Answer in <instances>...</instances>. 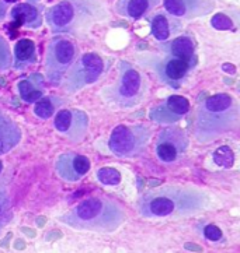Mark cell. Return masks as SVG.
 Returning a JSON list of instances; mask_svg holds the SVG:
<instances>
[{
	"label": "cell",
	"instance_id": "obj_1",
	"mask_svg": "<svg viewBox=\"0 0 240 253\" xmlns=\"http://www.w3.org/2000/svg\"><path fill=\"white\" fill-rule=\"evenodd\" d=\"M240 106L238 99L218 92L199 102L194 111L192 136L199 144H209L231 134L239 127Z\"/></svg>",
	"mask_w": 240,
	"mask_h": 253
},
{
	"label": "cell",
	"instance_id": "obj_2",
	"mask_svg": "<svg viewBox=\"0 0 240 253\" xmlns=\"http://www.w3.org/2000/svg\"><path fill=\"white\" fill-rule=\"evenodd\" d=\"M208 206L204 190L191 186H160L145 192L138 202L142 217L163 218L172 215H191Z\"/></svg>",
	"mask_w": 240,
	"mask_h": 253
},
{
	"label": "cell",
	"instance_id": "obj_3",
	"mask_svg": "<svg viewBox=\"0 0 240 253\" xmlns=\"http://www.w3.org/2000/svg\"><path fill=\"white\" fill-rule=\"evenodd\" d=\"M107 17V8L99 0H60L44 13L51 31L60 35H80Z\"/></svg>",
	"mask_w": 240,
	"mask_h": 253
},
{
	"label": "cell",
	"instance_id": "obj_4",
	"mask_svg": "<svg viewBox=\"0 0 240 253\" xmlns=\"http://www.w3.org/2000/svg\"><path fill=\"white\" fill-rule=\"evenodd\" d=\"M59 220L70 228L97 232H113L125 221V211L120 204L107 197L86 199L62 215Z\"/></svg>",
	"mask_w": 240,
	"mask_h": 253
},
{
	"label": "cell",
	"instance_id": "obj_5",
	"mask_svg": "<svg viewBox=\"0 0 240 253\" xmlns=\"http://www.w3.org/2000/svg\"><path fill=\"white\" fill-rule=\"evenodd\" d=\"M149 83L138 67L126 60L118 62L116 83L103 90V98L117 109L135 108L146 97Z\"/></svg>",
	"mask_w": 240,
	"mask_h": 253
},
{
	"label": "cell",
	"instance_id": "obj_6",
	"mask_svg": "<svg viewBox=\"0 0 240 253\" xmlns=\"http://www.w3.org/2000/svg\"><path fill=\"white\" fill-rule=\"evenodd\" d=\"M139 63L143 67L149 69L158 79V82L173 90H179L188 79L191 72L197 67L198 60H185L165 53H150L139 57Z\"/></svg>",
	"mask_w": 240,
	"mask_h": 253
},
{
	"label": "cell",
	"instance_id": "obj_7",
	"mask_svg": "<svg viewBox=\"0 0 240 253\" xmlns=\"http://www.w3.org/2000/svg\"><path fill=\"white\" fill-rule=\"evenodd\" d=\"M153 130L145 125H118L108 139V150L117 158H135L148 148Z\"/></svg>",
	"mask_w": 240,
	"mask_h": 253
},
{
	"label": "cell",
	"instance_id": "obj_8",
	"mask_svg": "<svg viewBox=\"0 0 240 253\" xmlns=\"http://www.w3.org/2000/svg\"><path fill=\"white\" fill-rule=\"evenodd\" d=\"M110 63H106L104 57L99 53L87 52L83 53L73 62L65 74L60 87L69 94H76L83 88L97 83L107 72Z\"/></svg>",
	"mask_w": 240,
	"mask_h": 253
},
{
	"label": "cell",
	"instance_id": "obj_9",
	"mask_svg": "<svg viewBox=\"0 0 240 253\" xmlns=\"http://www.w3.org/2000/svg\"><path fill=\"white\" fill-rule=\"evenodd\" d=\"M77 59V46L66 37H54L45 52V80L59 87L65 74Z\"/></svg>",
	"mask_w": 240,
	"mask_h": 253
},
{
	"label": "cell",
	"instance_id": "obj_10",
	"mask_svg": "<svg viewBox=\"0 0 240 253\" xmlns=\"http://www.w3.org/2000/svg\"><path fill=\"white\" fill-rule=\"evenodd\" d=\"M190 147V139L185 130L177 126H169L158 133L155 143V153L162 164L179 163L187 154Z\"/></svg>",
	"mask_w": 240,
	"mask_h": 253
},
{
	"label": "cell",
	"instance_id": "obj_11",
	"mask_svg": "<svg viewBox=\"0 0 240 253\" xmlns=\"http://www.w3.org/2000/svg\"><path fill=\"white\" fill-rule=\"evenodd\" d=\"M54 127L70 143H82L89 133V116L80 109H59L54 115Z\"/></svg>",
	"mask_w": 240,
	"mask_h": 253
},
{
	"label": "cell",
	"instance_id": "obj_12",
	"mask_svg": "<svg viewBox=\"0 0 240 253\" xmlns=\"http://www.w3.org/2000/svg\"><path fill=\"white\" fill-rule=\"evenodd\" d=\"M190 101L182 95H170L149 109V119L159 125H173L185 118Z\"/></svg>",
	"mask_w": 240,
	"mask_h": 253
},
{
	"label": "cell",
	"instance_id": "obj_13",
	"mask_svg": "<svg viewBox=\"0 0 240 253\" xmlns=\"http://www.w3.org/2000/svg\"><path fill=\"white\" fill-rule=\"evenodd\" d=\"M215 3V0H163V7L174 18L194 20L211 14Z\"/></svg>",
	"mask_w": 240,
	"mask_h": 253
},
{
	"label": "cell",
	"instance_id": "obj_14",
	"mask_svg": "<svg viewBox=\"0 0 240 253\" xmlns=\"http://www.w3.org/2000/svg\"><path fill=\"white\" fill-rule=\"evenodd\" d=\"M90 171V160L77 153H63L55 161V172L60 179L75 183Z\"/></svg>",
	"mask_w": 240,
	"mask_h": 253
},
{
	"label": "cell",
	"instance_id": "obj_15",
	"mask_svg": "<svg viewBox=\"0 0 240 253\" xmlns=\"http://www.w3.org/2000/svg\"><path fill=\"white\" fill-rule=\"evenodd\" d=\"M10 16L28 30H40L44 23V4L40 0H25L11 8Z\"/></svg>",
	"mask_w": 240,
	"mask_h": 253
},
{
	"label": "cell",
	"instance_id": "obj_16",
	"mask_svg": "<svg viewBox=\"0 0 240 253\" xmlns=\"http://www.w3.org/2000/svg\"><path fill=\"white\" fill-rule=\"evenodd\" d=\"M23 133L17 122L0 108V155L8 154L20 144Z\"/></svg>",
	"mask_w": 240,
	"mask_h": 253
},
{
	"label": "cell",
	"instance_id": "obj_17",
	"mask_svg": "<svg viewBox=\"0 0 240 253\" xmlns=\"http://www.w3.org/2000/svg\"><path fill=\"white\" fill-rule=\"evenodd\" d=\"M162 0H117L116 11L118 16L138 21L158 7Z\"/></svg>",
	"mask_w": 240,
	"mask_h": 253
},
{
	"label": "cell",
	"instance_id": "obj_18",
	"mask_svg": "<svg viewBox=\"0 0 240 253\" xmlns=\"http://www.w3.org/2000/svg\"><path fill=\"white\" fill-rule=\"evenodd\" d=\"M158 48L165 55L180 57V59H185V60H198L195 42L190 35H180V37H176L172 41L160 42Z\"/></svg>",
	"mask_w": 240,
	"mask_h": 253
},
{
	"label": "cell",
	"instance_id": "obj_19",
	"mask_svg": "<svg viewBox=\"0 0 240 253\" xmlns=\"http://www.w3.org/2000/svg\"><path fill=\"white\" fill-rule=\"evenodd\" d=\"M37 63V46L31 40L21 38L16 42L11 53V67L18 72H24L25 69Z\"/></svg>",
	"mask_w": 240,
	"mask_h": 253
},
{
	"label": "cell",
	"instance_id": "obj_20",
	"mask_svg": "<svg viewBox=\"0 0 240 253\" xmlns=\"http://www.w3.org/2000/svg\"><path fill=\"white\" fill-rule=\"evenodd\" d=\"M20 98L27 104H35L45 94V77L40 73H33L17 84Z\"/></svg>",
	"mask_w": 240,
	"mask_h": 253
},
{
	"label": "cell",
	"instance_id": "obj_21",
	"mask_svg": "<svg viewBox=\"0 0 240 253\" xmlns=\"http://www.w3.org/2000/svg\"><path fill=\"white\" fill-rule=\"evenodd\" d=\"M66 104V99L58 97V95H47L38 99L34 105V114L40 119H50L58 112L62 106Z\"/></svg>",
	"mask_w": 240,
	"mask_h": 253
},
{
	"label": "cell",
	"instance_id": "obj_22",
	"mask_svg": "<svg viewBox=\"0 0 240 253\" xmlns=\"http://www.w3.org/2000/svg\"><path fill=\"white\" fill-rule=\"evenodd\" d=\"M150 30H152V35L155 37V40H158L159 42L169 41V38L172 37V33H174L172 23L165 13H158L150 18Z\"/></svg>",
	"mask_w": 240,
	"mask_h": 253
},
{
	"label": "cell",
	"instance_id": "obj_23",
	"mask_svg": "<svg viewBox=\"0 0 240 253\" xmlns=\"http://www.w3.org/2000/svg\"><path fill=\"white\" fill-rule=\"evenodd\" d=\"M11 217H13V210H11L10 197L6 188L0 185V232L10 222Z\"/></svg>",
	"mask_w": 240,
	"mask_h": 253
},
{
	"label": "cell",
	"instance_id": "obj_24",
	"mask_svg": "<svg viewBox=\"0 0 240 253\" xmlns=\"http://www.w3.org/2000/svg\"><path fill=\"white\" fill-rule=\"evenodd\" d=\"M97 179L106 186H117L121 182V173L116 168L104 167L97 171Z\"/></svg>",
	"mask_w": 240,
	"mask_h": 253
},
{
	"label": "cell",
	"instance_id": "obj_25",
	"mask_svg": "<svg viewBox=\"0 0 240 253\" xmlns=\"http://www.w3.org/2000/svg\"><path fill=\"white\" fill-rule=\"evenodd\" d=\"M11 67V49L8 41L0 35V72H6Z\"/></svg>",
	"mask_w": 240,
	"mask_h": 253
},
{
	"label": "cell",
	"instance_id": "obj_26",
	"mask_svg": "<svg viewBox=\"0 0 240 253\" xmlns=\"http://www.w3.org/2000/svg\"><path fill=\"white\" fill-rule=\"evenodd\" d=\"M233 160H235V157H233L232 150L229 147H226V146L218 148L214 153V161H215V164L221 165V167H225V168L232 167Z\"/></svg>",
	"mask_w": 240,
	"mask_h": 253
},
{
	"label": "cell",
	"instance_id": "obj_27",
	"mask_svg": "<svg viewBox=\"0 0 240 253\" xmlns=\"http://www.w3.org/2000/svg\"><path fill=\"white\" fill-rule=\"evenodd\" d=\"M212 25L218 30H229L232 27V21L224 14H218L212 18Z\"/></svg>",
	"mask_w": 240,
	"mask_h": 253
},
{
	"label": "cell",
	"instance_id": "obj_28",
	"mask_svg": "<svg viewBox=\"0 0 240 253\" xmlns=\"http://www.w3.org/2000/svg\"><path fill=\"white\" fill-rule=\"evenodd\" d=\"M204 234H205V237H207L209 241H219V239L222 238V231L218 228L216 225H214V224L205 227Z\"/></svg>",
	"mask_w": 240,
	"mask_h": 253
},
{
	"label": "cell",
	"instance_id": "obj_29",
	"mask_svg": "<svg viewBox=\"0 0 240 253\" xmlns=\"http://www.w3.org/2000/svg\"><path fill=\"white\" fill-rule=\"evenodd\" d=\"M7 3L3 1V0H0V23L6 18V16H7Z\"/></svg>",
	"mask_w": 240,
	"mask_h": 253
},
{
	"label": "cell",
	"instance_id": "obj_30",
	"mask_svg": "<svg viewBox=\"0 0 240 253\" xmlns=\"http://www.w3.org/2000/svg\"><path fill=\"white\" fill-rule=\"evenodd\" d=\"M185 249H188V251H195V252H202V248L198 245H194V244H185L184 245Z\"/></svg>",
	"mask_w": 240,
	"mask_h": 253
},
{
	"label": "cell",
	"instance_id": "obj_31",
	"mask_svg": "<svg viewBox=\"0 0 240 253\" xmlns=\"http://www.w3.org/2000/svg\"><path fill=\"white\" fill-rule=\"evenodd\" d=\"M1 171H3V164L0 161V173H1Z\"/></svg>",
	"mask_w": 240,
	"mask_h": 253
}]
</instances>
